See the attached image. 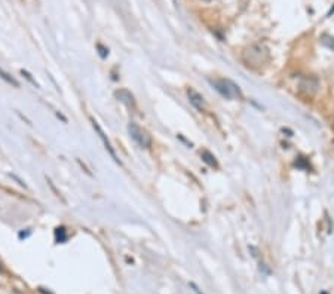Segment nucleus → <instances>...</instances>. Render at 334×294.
I'll use <instances>...</instances> for the list:
<instances>
[{"mask_svg":"<svg viewBox=\"0 0 334 294\" xmlns=\"http://www.w3.org/2000/svg\"><path fill=\"white\" fill-rule=\"evenodd\" d=\"M269 60V49L263 43H253L243 51V61L250 67H260Z\"/></svg>","mask_w":334,"mask_h":294,"instance_id":"obj_1","label":"nucleus"},{"mask_svg":"<svg viewBox=\"0 0 334 294\" xmlns=\"http://www.w3.org/2000/svg\"><path fill=\"white\" fill-rule=\"evenodd\" d=\"M208 82H210V85L213 86L217 93L220 94L221 97L228 98V100H236V98L242 97L241 88L235 82H232L230 79L214 78L208 79Z\"/></svg>","mask_w":334,"mask_h":294,"instance_id":"obj_2","label":"nucleus"},{"mask_svg":"<svg viewBox=\"0 0 334 294\" xmlns=\"http://www.w3.org/2000/svg\"><path fill=\"white\" fill-rule=\"evenodd\" d=\"M128 132H129L131 139L134 140L140 147L149 149V147L152 146V135H150L146 129H143L140 125L136 124V122H129V125H128Z\"/></svg>","mask_w":334,"mask_h":294,"instance_id":"obj_3","label":"nucleus"},{"mask_svg":"<svg viewBox=\"0 0 334 294\" xmlns=\"http://www.w3.org/2000/svg\"><path fill=\"white\" fill-rule=\"evenodd\" d=\"M92 126H94V129L97 131V134H98V137L101 139V141L104 143V147L107 149V152L110 153V156L113 157V161L115 162H119V159H118V156H116V153H115V150H113V147H112V144H110V141H108V139L106 137V134L103 132V129L100 128V125L97 124L94 119H92Z\"/></svg>","mask_w":334,"mask_h":294,"instance_id":"obj_4","label":"nucleus"},{"mask_svg":"<svg viewBox=\"0 0 334 294\" xmlns=\"http://www.w3.org/2000/svg\"><path fill=\"white\" fill-rule=\"evenodd\" d=\"M187 95H189V101H190V104L196 108V110L202 111V110H204V107H205L204 97H202V95H201L199 93H196L195 89H192V88L187 91Z\"/></svg>","mask_w":334,"mask_h":294,"instance_id":"obj_5","label":"nucleus"},{"mask_svg":"<svg viewBox=\"0 0 334 294\" xmlns=\"http://www.w3.org/2000/svg\"><path fill=\"white\" fill-rule=\"evenodd\" d=\"M116 97H118V100L122 101V103H125L128 107H131V106H134V97L131 95L129 91H126V89H121V91H116Z\"/></svg>","mask_w":334,"mask_h":294,"instance_id":"obj_6","label":"nucleus"},{"mask_svg":"<svg viewBox=\"0 0 334 294\" xmlns=\"http://www.w3.org/2000/svg\"><path fill=\"white\" fill-rule=\"evenodd\" d=\"M202 159H204L210 167H215V168H217V161H215V157H214L210 152H207V150L202 152Z\"/></svg>","mask_w":334,"mask_h":294,"instance_id":"obj_7","label":"nucleus"},{"mask_svg":"<svg viewBox=\"0 0 334 294\" xmlns=\"http://www.w3.org/2000/svg\"><path fill=\"white\" fill-rule=\"evenodd\" d=\"M0 78L3 79V80H5V82H8V83H9V85H14V86H15V88H18V86H19V85H18V82H16L15 79L12 78V76H11V75H8V73H6V72H3V70H2V69H0Z\"/></svg>","mask_w":334,"mask_h":294,"instance_id":"obj_8","label":"nucleus"},{"mask_svg":"<svg viewBox=\"0 0 334 294\" xmlns=\"http://www.w3.org/2000/svg\"><path fill=\"white\" fill-rule=\"evenodd\" d=\"M321 42H322L325 47L334 49V37H331V36H327V34H325V36H322V37H321Z\"/></svg>","mask_w":334,"mask_h":294,"instance_id":"obj_9","label":"nucleus"},{"mask_svg":"<svg viewBox=\"0 0 334 294\" xmlns=\"http://www.w3.org/2000/svg\"><path fill=\"white\" fill-rule=\"evenodd\" d=\"M21 73H23V75H24L26 78L29 79V80H30V82H31V83H33V85H36V86H37V83H36V80H33V79H31V76H30V75H29V73H27V72H24V70H23Z\"/></svg>","mask_w":334,"mask_h":294,"instance_id":"obj_10","label":"nucleus"},{"mask_svg":"<svg viewBox=\"0 0 334 294\" xmlns=\"http://www.w3.org/2000/svg\"><path fill=\"white\" fill-rule=\"evenodd\" d=\"M190 287H192V288H193V291H195V293L202 294V293H199V288H197V287H196V285H195V284H190Z\"/></svg>","mask_w":334,"mask_h":294,"instance_id":"obj_11","label":"nucleus"},{"mask_svg":"<svg viewBox=\"0 0 334 294\" xmlns=\"http://www.w3.org/2000/svg\"><path fill=\"white\" fill-rule=\"evenodd\" d=\"M202 2H213V0H202Z\"/></svg>","mask_w":334,"mask_h":294,"instance_id":"obj_12","label":"nucleus"}]
</instances>
